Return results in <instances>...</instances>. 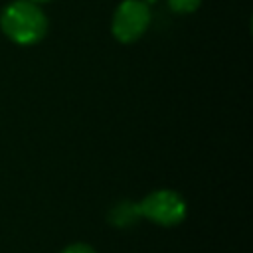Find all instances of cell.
Masks as SVG:
<instances>
[{"label":"cell","instance_id":"7a4b0ae2","mask_svg":"<svg viewBox=\"0 0 253 253\" xmlns=\"http://www.w3.org/2000/svg\"><path fill=\"white\" fill-rule=\"evenodd\" d=\"M140 215L158 225H176L186 217V202L174 190H156L138 204Z\"/></svg>","mask_w":253,"mask_h":253},{"label":"cell","instance_id":"6da1fadb","mask_svg":"<svg viewBox=\"0 0 253 253\" xmlns=\"http://www.w3.org/2000/svg\"><path fill=\"white\" fill-rule=\"evenodd\" d=\"M2 32L20 45L40 42L47 32V20L36 2L16 0L8 4L0 16Z\"/></svg>","mask_w":253,"mask_h":253},{"label":"cell","instance_id":"3957f363","mask_svg":"<svg viewBox=\"0 0 253 253\" xmlns=\"http://www.w3.org/2000/svg\"><path fill=\"white\" fill-rule=\"evenodd\" d=\"M150 24V8L144 0H123L113 16V36L130 43L136 42Z\"/></svg>","mask_w":253,"mask_h":253},{"label":"cell","instance_id":"5b68a950","mask_svg":"<svg viewBox=\"0 0 253 253\" xmlns=\"http://www.w3.org/2000/svg\"><path fill=\"white\" fill-rule=\"evenodd\" d=\"M200 4H202V0H168V6L178 14H190V12L198 10Z\"/></svg>","mask_w":253,"mask_h":253},{"label":"cell","instance_id":"ba28073f","mask_svg":"<svg viewBox=\"0 0 253 253\" xmlns=\"http://www.w3.org/2000/svg\"><path fill=\"white\" fill-rule=\"evenodd\" d=\"M148 2H154V0H148Z\"/></svg>","mask_w":253,"mask_h":253},{"label":"cell","instance_id":"277c9868","mask_svg":"<svg viewBox=\"0 0 253 253\" xmlns=\"http://www.w3.org/2000/svg\"><path fill=\"white\" fill-rule=\"evenodd\" d=\"M138 215H140L138 204L123 202V204H119V206L111 211V221L117 223V225H130Z\"/></svg>","mask_w":253,"mask_h":253},{"label":"cell","instance_id":"8992f818","mask_svg":"<svg viewBox=\"0 0 253 253\" xmlns=\"http://www.w3.org/2000/svg\"><path fill=\"white\" fill-rule=\"evenodd\" d=\"M61 253H95V251L85 243H75V245H69L67 249H63Z\"/></svg>","mask_w":253,"mask_h":253},{"label":"cell","instance_id":"52a82bcc","mask_svg":"<svg viewBox=\"0 0 253 253\" xmlns=\"http://www.w3.org/2000/svg\"><path fill=\"white\" fill-rule=\"evenodd\" d=\"M30 2H49V0H30Z\"/></svg>","mask_w":253,"mask_h":253}]
</instances>
